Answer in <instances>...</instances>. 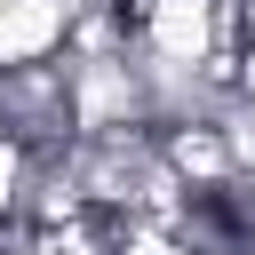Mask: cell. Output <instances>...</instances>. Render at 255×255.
Instances as JSON below:
<instances>
[{"mask_svg": "<svg viewBox=\"0 0 255 255\" xmlns=\"http://www.w3.org/2000/svg\"><path fill=\"white\" fill-rule=\"evenodd\" d=\"M16 191H24V143L0 135V223L16 215Z\"/></svg>", "mask_w": 255, "mask_h": 255, "instance_id": "1", "label": "cell"}]
</instances>
